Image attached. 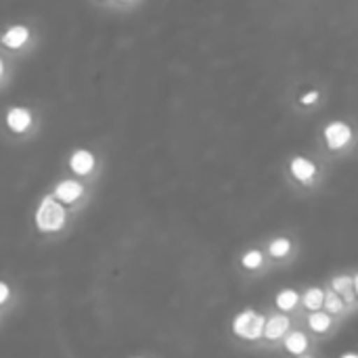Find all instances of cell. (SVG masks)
Instances as JSON below:
<instances>
[{"label":"cell","instance_id":"52a82bcc","mask_svg":"<svg viewBox=\"0 0 358 358\" xmlns=\"http://www.w3.org/2000/svg\"><path fill=\"white\" fill-rule=\"evenodd\" d=\"M82 193H84V189H82V185L76 182V180H61V182L57 185V189H55V195H57L61 201H65V203H73Z\"/></svg>","mask_w":358,"mask_h":358},{"label":"cell","instance_id":"4fadbf2b","mask_svg":"<svg viewBox=\"0 0 358 358\" xmlns=\"http://www.w3.org/2000/svg\"><path fill=\"white\" fill-rule=\"evenodd\" d=\"M298 292L296 289H281L279 294H277V306L281 308V310H292L294 306H296V302H298Z\"/></svg>","mask_w":358,"mask_h":358},{"label":"cell","instance_id":"44dd1931","mask_svg":"<svg viewBox=\"0 0 358 358\" xmlns=\"http://www.w3.org/2000/svg\"><path fill=\"white\" fill-rule=\"evenodd\" d=\"M355 289H357V294H358V275L355 277Z\"/></svg>","mask_w":358,"mask_h":358},{"label":"cell","instance_id":"6da1fadb","mask_svg":"<svg viewBox=\"0 0 358 358\" xmlns=\"http://www.w3.org/2000/svg\"><path fill=\"white\" fill-rule=\"evenodd\" d=\"M36 224L40 231L52 233L59 231L65 224V210L59 201H55L50 195H46L36 212Z\"/></svg>","mask_w":358,"mask_h":358},{"label":"cell","instance_id":"9a60e30c","mask_svg":"<svg viewBox=\"0 0 358 358\" xmlns=\"http://www.w3.org/2000/svg\"><path fill=\"white\" fill-rule=\"evenodd\" d=\"M289 248H292V241L285 239V237H279V239H275V241L271 243L268 252H271V256L281 258V256H285V254L289 252Z\"/></svg>","mask_w":358,"mask_h":358},{"label":"cell","instance_id":"e0dca14e","mask_svg":"<svg viewBox=\"0 0 358 358\" xmlns=\"http://www.w3.org/2000/svg\"><path fill=\"white\" fill-rule=\"evenodd\" d=\"M325 308H327L329 313H340V310L344 308V300H342L336 292H329V294L325 296Z\"/></svg>","mask_w":358,"mask_h":358},{"label":"cell","instance_id":"7a4b0ae2","mask_svg":"<svg viewBox=\"0 0 358 358\" xmlns=\"http://www.w3.org/2000/svg\"><path fill=\"white\" fill-rule=\"evenodd\" d=\"M264 329H266V321L262 315H258L256 310L248 308L243 313H239L233 321V331L239 336V338H245V340H258L260 336H264Z\"/></svg>","mask_w":358,"mask_h":358},{"label":"cell","instance_id":"3957f363","mask_svg":"<svg viewBox=\"0 0 358 358\" xmlns=\"http://www.w3.org/2000/svg\"><path fill=\"white\" fill-rule=\"evenodd\" d=\"M350 136H352V130L346 122L338 120V122H329L325 126V141L331 149H342L344 145H348Z\"/></svg>","mask_w":358,"mask_h":358},{"label":"cell","instance_id":"277c9868","mask_svg":"<svg viewBox=\"0 0 358 358\" xmlns=\"http://www.w3.org/2000/svg\"><path fill=\"white\" fill-rule=\"evenodd\" d=\"M69 168L76 172V174H90L92 168H94V155L86 149H78L73 151V155L69 157Z\"/></svg>","mask_w":358,"mask_h":358},{"label":"cell","instance_id":"7c38bea8","mask_svg":"<svg viewBox=\"0 0 358 358\" xmlns=\"http://www.w3.org/2000/svg\"><path fill=\"white\" fill-rule=\"evenodd\" d=\"M306 346H308V340H306V336L300 334V331L289 334L287 340H285V348H287L292 355H302V352L306 350Z\"/></svg>","mask_w":358,"mask_h":358},{"label":"cell","instance_id":"30bf717a","mask_svg":"<svg viewBox=\"0 0 358 358\" xmlns=\"http://www.w3.org/2000/svg\"><path fill=\"white\" fill-rule=\"evenodd\" d=\"M325 296H327V294H325L321 287H310V289L304 294V306L319 313V308L325 304Z\"/></svg>","mask_w":358,"mask_h":358},{"label":"cell","instance_id":"2e32d148","mask_svg":"<svg viewBox=\"0 0 358 358\" xmlns=\"http://www.w3.org/2000/svg\"><path fill=\"white\" fill-rule=\"evenodd\" d=\"M241 262H243V266H245V268H258V266L262 264V252H258V250H250V252L241 258Z\"/></svg>","mask_w":358,"mask_h":358},{"label":"cell","instance_id":"ba28073f","mask_svg":"<svg viewBox=\"0 0 358 358\" xmlns=\"http://www.w3.org/2000/svg\"><path fill=\"white\" fill-rule=\"evenodd\" d=\"M29 38V29L25 25H13L2 34V44L10 48H19Z\"/></svg>","mask_w":358,"mask_h":358},{"label":"cell","instance_id":"8992f818","mask_svg":"<svg viewBox=\"0 0 358 358\" xmlns=\"http://www.w3.org/2000/svg\"><path fill=\"white\" fill-rule=\"evenodd\" d=\"M289 170H292V174L298 178V180H310L315 174H317V166L308 159V157H294L292 159V164H289Z\"/></svg>","mask_w":358,"mask_h":358},{"label":"cell","instance_id":"7402d4cb","mask_svg":"<svg viewBox=\"0 0 358 358\" xmlns=\"http://www.w3.org/2000/svg\"><path fill=\"white\" fill-rule=\"evenodd\" d=\"M302 358H310V357H302Z\"/></svg>","mask_w":358,"mask_h":358},{"label":"cell","instance_id":"5b68a950","mask_svg":"<svg viewBox=\"0 0 358 358\" xmlns=\"http://www.w3.org/2000/svg\"><path fill=\"white\" fill-rule=\"evenodd\" d=\"M6 124L10 130L15 132H23L29 128L31 124V113L25 109V107H10L8 113H6Z\"/></svg>","mask_w":358,"mask_h":358},{"label":"cell","instance_id":"d6986e66","mask_svg":"<svg viewBox=\"0 0 358 358\" xmlns=\"http://www.w3.org/2000/svg\"><path fill=\"white\" fill-rule=\"evenodd\" d=\"M6 298H8V285L0 283V302H6Z\"/></svg>","mask_w":358,"mask_h":358},{"label":"cell","instance_id":"5bb4252c","mask_svg":"<svg viewBox=\"0 0 358 358\" xmlns=\"http://www.w3.org/2000/svg\"><path fill=\"white\" fill-rule=\"evenodd\" d=\"M308 321H310V327H313L315 331H319V334L327 331L329 325H331V319H329V315H325V313H315V315H310Z\"/></svg>","mask_w":358,"mask_h":358},{"label":"cell","instance_id":"ffe728a7","mask_svg":"<svg viewBox=\"0 0 358 358\" xmlns=\"http://www.w3.org/2000/svg\"><path fill=\"white\" fill-rule=\"evenodd\" d=\"M340 358H358L357 352H346V355H342Z\"/></svg>","mask_w":358,"mask_h":358},{"label":"cell","instance_id":"9c48e42d","mask_svg":"<svg viewBox=\"0 0 358 358\" xmlns=\"http://www.w3.org/2000/svg\"><path fill=\"white\" fill-rule=\"evenodd\" d=\"M289 329V319L287 317H273L268 319L266 323V329H264V338L268 340H279L281 336H285V331Z\"/></svg>","mask_w":358,"mask_h":358},{"label":"cell","instance_id":"ac0fdd59","mask_svg":"<svg viewBox=\"0 0 358 358\" xmlns=\"http://www.w3.org/2000/svg\"><path fill=\"white\" fill-rule=\"evenodd\" d=\"M317 99H319V90H310V92H306L300 101H302V105H313Z\"/></svg>","mask_w":358,"mask_h":358},{"label":"cell","instance_id":"8fae6325","mask_svg":"<svg viewBox=\"0 0 358 358\" xmlns=\"http://www.w3.org/2000/svg\"><path fill=\"white\" fill-rule=\"evenodd\" d=\"M352 285H355V281L348 275H340L334 279V292L342 294L346 302H352Z\"/></svg>","mask_w":358,"mask_h":358}]
</instances>
